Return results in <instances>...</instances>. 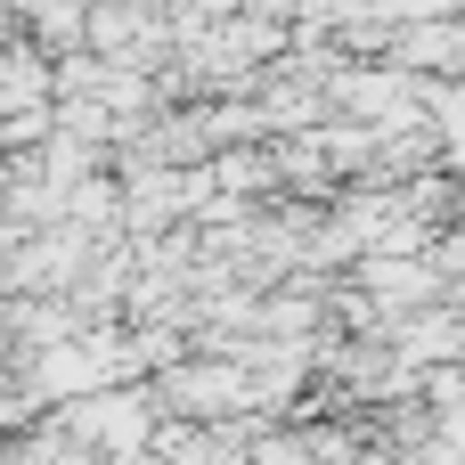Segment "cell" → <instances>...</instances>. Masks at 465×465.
Returning <instances> with one entry per match:
<instances>
[{
  "instance_id": "6da1fadb",
  "label": "cell",
  "mask_w": 465,
  "mask_h": 465,
  "mask_svg": "<svg viewBox=\"0 0 465 465\" xmlns=\"http://www.w3.org/2000/svg\"><path fill=\"white\" fill-rule=\"evenodd\" d=\"M245 465H302V450H294V441H270V450H253Z\"/></svg>"
}]
</instances>
